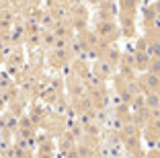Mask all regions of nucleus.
Wrapping results in <instances>:
<instances>
[{
  "instance_id": "obj_1",
  "label": "nucleus",
  "mask_w": 160,
  "mask_h": 158,
  "mask_svg": "<svg viewBox=\"0 0 160 158\" xmlns=\"http://www.w3.org/2000/svg\"><path fill=\"white\" fill-rule=\"evenodd\" d=\"M119 27L113 23V21H99L97 23V35L103 43H113L115 39L119 37Z\"/></svg>"
},
{
  "instance_id": "obj_2",
  "label": "nucleus",
  "mask_w": 160,
  "mask_h": 158,
  "mask_svg": "<svg viewBox=\"0 0 160 158\" xmlns=\"http://www.w3.org/2000/svg\"><path fill=\"white\" fill-rule=\"evenodd\" d=\"M140 86L144 93H160V76L152 74V72H146V74L140 78Z\"/></svg>"
},
{
  "instance_id": "obj_3",
  "label": "nucleus",
  "mask_w": 160,
  "mask_h": 158,
  "mask_svg": "<svg viewBox=\"0 0 160 158\" xmlns=\"http://www.w3.org/2000/svg\"><path fill=\"white\" fill-rule=\"evenodd\" d=\"M146 107L150 109V111L160 109V93H148L146 94Z\"/></svg>"
},
{
  "instance_id": "obj_4",
  "label": "nucleus",
  "mask_w": 160,
  "mask_h": 158,
  "mask_svg": "<svg viewBox=\"0 0 160 158\" xmlns=\"http://www.w3.org/2000/svg\"><path fill=\"white\" fill-rule=\"evenodd\" d=\"M148 41V54L152 58H160V39H146Z\"/></svg>"
},
{
  "instance_id": "obj_5",
  "label": "nucleus",
  "mask_w": 160,
  "mask_h": 158,
  "mask_svg": "<svg viewBox=\"0 0 160 158\" xmlns=\"http://www.w3.org/2000/svg\"><path fill=\"white\" fill-rule=\"evenodd\" d=\"M148 72L160 76V58H150V64H148Z\"/></svg>"
}]
</instances>
